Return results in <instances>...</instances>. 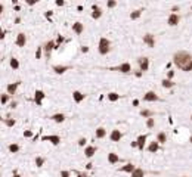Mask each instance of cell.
Listing matches in <instances>:
<instances>
[{"instance_id":"cell-33","label":"cell","mask_w":192,"mask_h":177,"mask_svg":"<svg viewBox=\"0 0 192 177\" xmlns=\"http://www.w3.org/2000/svg\"><path fill=\"white\" fill-rule=\"evenodd\" d=\"M140 12H142V11H135L132 15H130V18H132V19H137V18L140 16Z\"/></svg>"},{"instance_id":"cell-21","label":"cell","mask_w":192,"mask_h":177,"mask_svg":"<svg viewBox=\"0 0 192 177\" xmlns=\"http://www.w3.org/2000/svg\"><path fill=\"white\" fill-rule=\"evenodd\" d=\"M157 142L158 143H166L167 142V136H166V133H158V136H157Z\"/></svg>"},{"instance_id":"cell-23","label":"cell","mask_w":192,"mask_h":177,"mask_svg":"<svg viewBox=\"0 0 192 177\" xmlns=\"http://www.w3.org/2000/svg\"><path fill=\"white\" fill-rule=\"evenodd\" d=\"M145 176V171L142 168H136L135 171L132 173V177H143Z\"/></svg>"},{"instance_id":"cell-36","label":"cell","mask_w":192,"mask_h":177,"mask_svg":"<svg viewBox=\"0 0 192 177\" xmlns=\"http://www.w3.org/2000/svg\"><path fill=\"white\" fill-rule=\"evenodd\" d=\"M8 100H9V95H3V96H2V103H3V105H5Z\"/></svg>"},{"instance_id":"cell-2","label":"cell","mask_w":192,"mask_h":177,"mask_svg":"<svg viewBox=\"0 0 192 177\" xmlns=\"http://www.w3.org/2000/svg\"><path fill=\"white\" fill-rule=\"evenodd\" d=\"M109 49H111L109 40L105 38V37H102L101 40H99V53H101V55H106V53L109 52Z\"/></svg>"},{"instance_id":"cell-5","label":"cell","mask_w":192,"mask_h":177,"mask_svg":"<svg viewBox=\"0 0 192 177\" xmlns=\"http://www.w3.org/2000/svg\"><path fill=\"white\" fill-rule=\"evenodd\" d=\"M158 99L160 98L154 93V92H147V93L143 95V100H145V102H157Z\"/></svg>"},{"instance_id":"cell-38","label":"cell","mask_w":192,"mask_h":177,"mask_svg":"<svg viewBox=\"0 0 192 177\" xmlns=\"http://www.w3.org/2000/svg\"><path fill=\"white\" fill-rule=\"evenodd\" d=\"M115 5H117V3H115L114 0H111V2H108V3H106V6H108V8H115Z\"/></svg>"},{"instance_id":"cell-28","label":"cell","mask_w":192,"mask_h":177,"mask_svg":"<svg viewBox=\"0 0 192 177\" xmlns=\"http://www.w3.org/2000/svg\"><path fill=\"white\" fill-rule=\"evenodd\" d=\"M120 99V95L118 93H108V100H111V102H115V100Z\"/></svg>"},{"instance_id":"cell-24","label":"cell","mask_w":192,"mask_h":177,"mask_svg":"<svg viewBox=\"0 0 192 177\" xmlns=\"http://www.w3.org/2000/svg\"><path fill=\"white\" fill-rule=\"evenodd\" d=\"M53 46H55V43H53V42H47V43H46L45 49H46V55H47V56L50 55V50L53 49Z\"/></svg>"},{"instance_id":"cell-22","label":"cell","mask_w":192,"mask_h":177,"mask_svg":"<svg viewBox=\"0 0 192 177\" xmlns=\"http://www.w3.org/2000/svg\"><path fill=\"white\" fill-rule=\"evenodd\" d=\"M67 69H68V66H59V65H55V66H53V71H55L56 74H64Z\"/></svg>"},{"instance_id":"cell-1","label":"cell","mask_w":192,"mask_h":177,"mask_svg":"<svg viewBox=\"0 0 192 177\" xmlns=\"http://www.w3.org/2000/svg\"><path fill=\"white\" fill-rule=\"evenodd\" d=\"M173 62L177 68H180L182 71H186V72L192 71V56L185 50L176 52L173 56Z\"/></svg>"},{"instance_id":"cell-18","label":"cell","mask_w":192,"mask_h":177,"mask_svg":"<svg viewBox=\"0 0 192 177\" xmlns=\"http://www.w3.org/2000/svg\"><path fill=\"white\" fill-rule=\"evenodd\" d=\"M135 170H136V167L133 165V164H127V165H124V167H121V168H120V171H123V173H130V174H132Z\"/></svg>"},{"instance_id":"cell-31","label":"cell","mask_w":192,"mask_h":177,"mask_svg":"<svg viewBox=\"0 0 192 177\" xmlns=\"http://www.w3.org/2000/svg\"><path fill=\"white\" fill-rule=\"evenodd\" d=\"M11 66L13 68V69H18V68H19V62H18L16 58H12L11 59Z\"/></svg>"},{"instance_id":"cell-25","label":"cell","mask_w":192,"mask_h":177,"mask_svg":"<svg viewBox=\"0 0 192 177\" xmlns=\"http://www.w3.org/2000/svg\"><path fill=\"white\" fill-rule=\"evenodd\" d=\"M105 136H106V132H105V129L99 127V129L96 130V137H98V139H102V137H105Z\"/></svg>"},{"instance_id":"cell-4","label":"cell","mask_w":192,"mask_h":177,"mask_svg":"<svg viewBox=\"0 0 192 177\" xmlns=\"http://www.w3.org/2000/svg\"><path fill=\"white\" fill-rule=\"evenodd\" d=\"M137 62H139V66H140V71L142 72L148 71V68H149V59L148 58H139Z\"/></svg>"},{"instance_id":"cell-20","label":"cell","mask_w":192,"mask_h":177,"mask_svg":"<svg viewBox=\"0 0 192 177\" xmlns=\"http://www.w3.org/2000/svg\"><path fill=\"white\" fill-rule=\"evenodd\" d=\"M52 120L55 122H64V120H65V115L64 114H55L53 117H52Z\"/></svg>"},{"instance_id":"cell-30","label":"cell","mask_w":192,"mask_h":177,"mask_svg":"<svg viewBox=\"0 0 192 177\" xmlns=\"http://www.w3.org/2000/svg\"><path fill=\"white\" fill-rule=\"evenodd\" d=\"M9 151H11L12 154H16V152L19 151V145H16V143L9 145Z\"/></svg>"},{"instance_id":"cell-35","label":"cell","mask_w":192,"mask_h":177,"mask_svg":"<svg viewBox=\"0 0 192 177\" xmlns=\"http://www.w3.org/2000/svg\"><path fill=\"white\" fill-rule=\"evenodd\" d=\"M3 122H5L6 125H9V127L15 125V120H3Z\"/></svg>"},{"instance_id":"cell-26","label":"cell","mask_w":192,"mask_h":177,"mask_svg":"<svg viewBox=\"0 0 192 177\" xmlns=\"http://www.w3.org/2000/svg\"><path fill=\"white\" fill-rule=\"evenodd\" d=\"M148 151H149V152H152V154H154V152H157V151H158V143H157V142H152V143L148 146Z\"/></svg>"},{"instance_id":"cell-15","label":"cell","mask_w":192,"mask_h":177,"mask_svg":"<svg viewBox=\"0 0 192 177\" xmlns=\"http://www.w3.org/2000/svg\"><path fill=\"white\" fill-rule=\"evenodd\" d=\"M72 98H74V100L77 102V103H80V102H83L84 100V95L81 93V92H72Z\"/></svg>"},{"instance_id":"cell-17","label":"cell","mask_w":192,"mask_h":177,"mask_svg":"<svg viewBox=\"0 0 192 177\" xmlns=\"http://www.w3.org/2000/svg\"><path fill=\"white\" fill-rule=\"evenodd\" d=\"M101 15H102L101 8H98V6L95 5V6H93V13H92V18H93V19H99V18H101Z\"/></svg>"},{"instance_id":"cell-45","label":"cell","mask_w":192,"mask_h":177,"mask_svg":"<svg viewBox=\"0 0 192 177\" xmlns=\"http://www.w3.org/2000/svg\"><path fill=\"white\" fill-rule=\"evenodd\" d=\"M13 177H21V176H18V174H15V176H13Z\"/></svg>"},{"instance_id":"cell-39","label":"cell","mask_w":192,"mask_h":177,"mask_svg":"<svg viewBox=\"0 0 192 177\" xmlns=\"http://www.w3.org/2000/svg\"><path fill=\"white\" fill-rule=\"evenodd\" d=\"M86 142H87V140H86L84 137H81V139L79 140V145H80V146H84V145H86Z\"/></svg>"},{"instance_id":"cell-32","label":"cell","mask_w":192,"mask_h":177,"mask_svg":"<svg viewBox=\"0 0 192 177\" xmlns=\"http://www.w3.org/2000/svg\"><path fill=\"white\" fill-rule=\"evenodd\" d=\"M45 164V158H42V156H37L35 158V165L37 167H42Z\"/></svg>"},{"instance_id":"cell-48","label":"cell","mask_w":192,"mask_h":177,"mask_svg":"<svg viewBox=\"0 0 192 177\" xmlns=\"http://www.w3.org/2000/svg\"><path fill=\"white\" fill-rule=\"evenodd\" d=\"M183 177H186V176H183Z\"/></svg>"},{"instance_id":"cell-19","label":"cell","mask_w":192,"mask_h":177,"mask_svg":"<svg viewBox=\"0 0 192 177\" xmlns=\"http://www.w3.org/2000/svg\"><path fill=\"white\" fill-rule=\"evenodd\" d=\"M19 83H13V84H8L6 86V90H8V95H13L16 92V87H18Z\"/></svg>"},{"instance_id":"cell-10","label":"cell","mask_w":192,"mask_h":177,"mask_svg":"<svg viewBox=\"0 0 192 177\" xmlns=\"http://www.w3.org/2000/svg\"><path fill=\"white\" fill-rule=\"evenodd\" d=\"M143 43H147L149 47H154L155 46V40H154V37L151 34H147V35H143Z\"/></svg>"},{"instance_id":"cell-46","label":"cell","mask_w":192,"mask_h":177,"mask_svg":"<svg viewBox=\"0 0 192 177\" xmlns=\"http://www.w3.org/2000/svg\"><path fill=\"white\" fill-rule=\"evenodd\" d=\"M191 120H192V115H191Z\"/></svg>"},{"instance_id":"cell-16","label":"cell","mask_w":192,"mask_h":177,"mask_svg":"<svg viewBox=\"0 0 192 177\" xmlns=\"http://www.w3.org/2000/svg\"><path fill=\"white\" fill-rule=\"evenodd\" d=\"M95 154H96V148H95V146H87V148L84 149V155H86L87 158H92Z\"/></svg>"},{"instance_id":"cell-8","label":"cell","mask_w":192,"mask_h":177,"mask_svg":"<svg viewBox=\"0 0 192 177\" xmlns=\"http://www.w3.org/2000/svg\"><path fill=\"white\" fill-rule=\"evenodd\" d=\"M179 21H180V16H179L177 13H171V15L169 16V25H171V27L177 25Z\"/></svg>"},{"instance_id":"cell-47","label":"cell","mask_w":192,"mask_h":177,"mask_svg":"<svg viewBox=\"0 0 192 177\" xmlns=\"http://www.w3.org/2000/svg\"><path fill=\"white\" fill-rule=\"evenodd\" d=\"M79 177H83V176H79Z\"/></svg>"},{"instance_id":"cell-29","label":"cell","mask_w":192,"mask_h":177,"mask_svg":"<svg viewBox=\"0 0 192 177\" xmlns=\"http://www.w3.org/2000/svg\"><path fill=\"white\" fill-rule=\"evenodd\" d=\"M140 115H142V117H145V118H151V117L154 115V112H152V111H149V109H143L142 112H140Z\"/></svg>"},{"instance_id":"cell-37","label":"cell","mask_w":192,"mask_h":177,"mask_svg":"<svg viewBox=\"0 0 192 177\" xmlns=\"http://www.w3.org/2000/svg\"><path fill=\"white\" fill-rule=\"evenodd\" d=\"M35 58H37V59H40V58H42V47H39V49H37V52H35Z\"/></svg>"},{"instance_id":"cell-44","label":"cell","mask_w":192,"mask_h":177,"mask_svg":"<svg viewBox=\"0 0 192 177\" xmlns=\"http://www.w3.org/2000/svg\"><path fill=\"white\" fill-rule=\"evenodd\" d=\"M56 5H58V6H62V5H64V2H62V0H58Z\"/></svg>"},{"instance_id":"cell-41","label":"cell","mask_w":192,"mask_h":177,"mask_svg":"<svg viewBox=\"0 0 192 177\" xmlns=\"http://www.w3.org/2000/svg\"><path fill=\"white\" fill-rule=\"evenodd\" d=\"M61 177H69V171H61Z\"/></svg>"},{"instance_id":"cell-7","label":"cell","mask_w":192,"mask_h":177,"mask_svg":"<svg viewBox=\"0 0 192 177\" xmlns=\"http://www.w3.org/2000/svg\"><path fill=\"white\" fill-rule=\"evenodd\" d=\"M121 137H123V134L120 130H113L111 134H109V139L113 140V142H120L121 140Z\"/></svg>"},{"instance_id":"cell-40","label":"cell","mask_w":192,"mask_h":177,"mask_svg":"<svg viewBox=\"0 0 192 177\" xmlns=\"http://www.w3.org/2000/svg\"><path fill=\"white\" fill-rule=\"evenodd\" d=\"M24 136H25V137H31V136H33V132L27 130V132H24Z\"/></svg>"},{"instance_id":"cell-34","label":"cell","mask_w":192,"mask_h":177,"mask_svg":"<svg viewBox=\"0 0 192 177\" xmlns=\"http://www.w3.org/2000/svg\"><path fill=\"white\" fill-rule=\"evenodd\" d=\"M154 124H155V122H154V118H148L147 125L149 127V129H152V127H154Z\"/></svg>"},{"instance_id":"cell-3","label":"cell","mask_w":192,"mask_h":177,"mask_svg":"<svg viewBox=\"0 0 192 177\" xmlns=\"http://www.w3.org/2000/svg\"><path fill=\"white\" fill-rule=\"evenodd\" d=\"M114 71H120V72H124V74H127V72H130L132 71V66H130V64L129 62H124V64H121V65L115 66V68H113Z\"/></svg>"},{"instance_id":"cell-13","label":"cell","mask_w":192,"mask_h":177,"mask_svg":"<svg viewBox=\"0 0 192 177\" xmlns=\"http://www.w3.org/2000/svg\"><path fill=\"white\" fill-rule=\"evenodd\" d=\"M83 30H84V25L81 24V22H76V24H72V31L77 34H81L83 33Z\"/></svg>"},{"instance_id":"cell-9","label":"cell","mask_w":192,"mask_h":177,"mask_svg":"<svg viewBox=\"0 0 192 177\" xmlns=\"http://www.w3.org/2000/svg\"><path fill=\"white\" fill-rule=\"evenodd\" d=\"M42 140H49L52 145H59L61 137H59V136H43V137H42Z\"/></svg>"},{"instance_id":"cell-11","label":"cell","mask_w":192,"mask_h":177,"mask_svg":"<svg viewBox=\"0 0 192 177\" xmlns=\"http://www.w3.org/2000/svg\"><path fill=\"white\" fill-rule=\"evenodd\" d=\"M25 43H27V38H25V34L19 33V34H18V37H16V46H19V47H22V46H25Z\"/></svg>"},{"instance_id":"cell-12","label":"cell","mask_w":192,"mask_h":177,"mask_svg":"<svg viewBox=\"0 0 192 177\" xmlns=\"http://www.w3.org/2000/svg\"><path fill=\"white\" fill-rule=\"evenodd\" d=\"M136 142H137V148H139L140 151H143V146H145V142H147V136H145V134L139 136Z\"/></svg>"},{"instance_id":"cell-14","label":"cell","mask_w":192,"mask_h":177,"mask_svg":"<svg viewBox=\"0 0 192 177\" xmlns=\"http://www.w3.org/2000/svg\"><path fill=\"white\" fill-rule=\"evenodd\" d=\"M118 161H120V156L117 154H114V152L108 154V162H109V164H117Z\"/></svg>"},{"instance_id":"cell-27","label":"cell","mask_w":192,"mask_h":177,"mask_svg":"<svg viewBox=\"0 0 192 177\" xmlns=\"http://www.w3.org/2000/svg\"><path fill=\"white\" fill-rule=\"evenodd\" d=\"M173 86H174V83H173L171 80H167V78H164V80H163V87L170 88V87H173Z\"/></svg>"},{"instance_id":"cell-42","label":"cell","mask_w":192,"mask_h":177,"mask_svg":"<svg viewBox=\"0 0 192 177\" xmlns=\"http://www.w3.org/2000/svg\"><path fill=\"white\" fill-rule=\"evenodd\" d=\"M81 52H83V53L89 52V47H87V46H83V47H81Z\"/></svg>"},{"instance_id":"cell-6","label":"cell","mask_w":192,"mask_h":177,"mask_svg":"<svg viewBox=\"0 0 192 177\" xmlns=\"http://www.w3.org/2000/svg\"><path fill=\"white\" fill-rule=\"evenodd\" d=\"M45 93L42 92V90H37L35 93H34V100H35V103L39 105V106H42V100L45 99Z\"/></svg>"},{"instance_id":"cell-43","label":"cell","mask_w":192,"mask_h":177,"mask_svg":"<svg viewBox=\"0 0 192 177\" xmlns=\"http://www.w3.org/2000/svg\"><path fill=\"white\" fill-rule=\"evenodd\" d=\"M174 75V71H169V78H171Z\"/></svg>"}]
</instances>
